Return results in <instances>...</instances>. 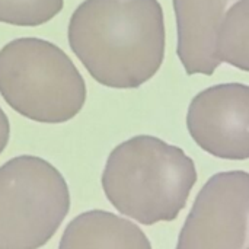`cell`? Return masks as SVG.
<instances>
[{"label": "cell", "mask_w": 249, "mask_h": 249, "mask_svg": "<svg viewBox=\"0 0 249 249\" xmlns=\"http://www.w3.org/2000/svg\"><path fill=\"white\" fill-rule=\"evenodd\" d=\"M67 36L98 83L136 89L163 63V9L158 0H85L70 18Z\"/></svg>", "instance_id": "cell-1"}, {"label": "cell", "mask_w": 249, "mask_h": 249, "mask_svg": "<svg viewBox=\"0 0 249 249\" xmlns=\"http://www.w3.org/2000/svg\"><path fill=\"white\" fill-rule=\"evenodd\" d=\"M197 182L194 160L153 136H136L108 156L102 188L109 203L142 225L172 222Z\"/></svg>", "instance_id": "cell-2"}, {"label": "cell", "mask_w": 249, "mask_h": 249, "mask_svg": "<svg viewBox=\"0 0 249 249\" xmlns=\"http://www.w3.org/2000/svg\"><path fill=\"white\" fill-rule=\"evenodd\" d=\"M0 95L18 114L47 124L74 118L86 102V83L55 44L16 38L0 50Z\"/></svg>", "instance_id": "cell-3"}, {"label": "cell", "mask_w": 249, "mask_h": 249, "mask_svg": "<svg viewBox=\"0 0 249 249\" xmlns=\"http://www.w3.org/2000/svg\"><path fill=\"white\" fill-rule=\"evenodd\" d=\"M70 210L66 179L50 162L31 155L0 166V249H39Z\"/></svg>", "instance_id": "cell-4"}, {"label": "cell", "mask_w": 249, "mask_h": 249, "mask_svg": "<svg viewBox=\"0 0 249 249\" xmlns=\"http://www.w3.org/2000/svg\"><path fill=\"white\" fill-rule=\"evenodd\" d=\"M177 249H249L248 172H219L204 184Z\"/></svg>", "instance_id": "cell-5"}, {"label": "cell", "mask_w": 249, "mask_h": 249, "mask_svg": "<svg viewBox=\"0 0 249 249\" xmlns=\"http://www.w3.org/2000/svg\"><path fill=\"white\" fill-rule=\"evenodd\" d=\"M193 140L207 153L229 160L249 159V86L222 83L197 93L187 114Z\"/></svg>", "instance_id": "cell-6"}, {"label": "cell", "mask_w": 249, "mask_h": 249, "mask_svg": "<svg viewBox=\"0 0 249 249\" xmlns=\"http://www.w3.org/2000/svg\"><path fill=\"white\" fill-rule=\"evenodd\" d=\"M178 26L177 54L187 74L212 76L220 66L217 32L228 6L235 0H172Z\"/></svg>", "instance_id": "cell-7"}, {"label": "cell", "mask_w": 249, "mask_h": 249, "mask_svg": "<svg viewBox=\"0 0 249 249\" xmlns=\"http://www.w3.org/2000/svg\"><path fill=\"white\" fill-rule=\"evenodd\" d=\"M58 249H152V245L133 222L105 210H89L67 225Z\"/></svg>", "instance_id": "cell-8"}, {"label": "cell", "mask_w": 249, "mask_h": 249, "mask_svg": "<svg viewBox=\"0 0 249 249\" xmlns=\"http://www.w3.org/2000/svg\"><path fill=\"white\" fill-rule=\"evenodd\" d=\"M220 63L249 71V0H239L225 13L216 45Z\"/></svg>", "instance_id": "cell-9"}, {"label": "cell", "mask_w": 249, "mask_h": 249, "mask_svg": "<svg viewBox=\"0 0 249 249\" xmlns=\"http://www.w3.org/2000/svg\"><path fill=\"white\" fill-rule=\"evenodd\" d=\"M63 0H0V22L16 26H38L63 9Z\"/></svg>", "instance_id": "cell-10"}, {"label": "cell", "mask_w": 249, "mask_h": 249, "mask_svg": "<svg viewBox=\"0 0 249 249\" xmlns=\"http://www.w3.org/2000/svg\"><path fill=\"white\" fill-rule=\"evenodd\" d=\"M9 137H10V124H9L7 115L0 108V153L6 149L9 143Z\"/></svg>", "instance_id": "cell-11"}]
</instances>
